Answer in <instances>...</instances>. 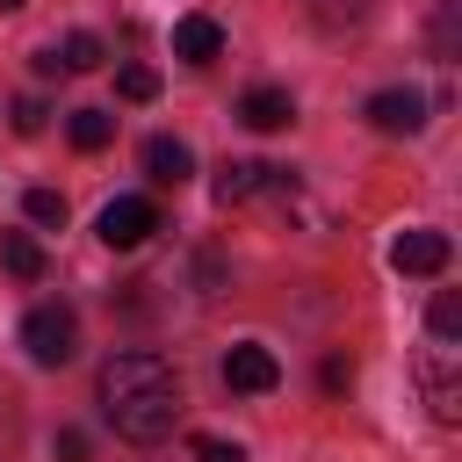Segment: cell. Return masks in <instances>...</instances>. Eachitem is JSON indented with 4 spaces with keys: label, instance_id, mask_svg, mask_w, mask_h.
Instances as JSON below:
<instances>
[{
    "label": "cell",
    "instance_id": "obj_1",
    "mask_svg": "<svg viewBox=\"0 0 462 462\" xmlns=\"http://www.w3.org/2000/svg\"><path fill=\"white\" fill-rule=\"evenodd\" d=\"M180 375L159 361V354H144V346H130V354H116L108 368H101V419L123 433V440H137V448H152V440H166L173 426H180Z\"/></svg>",
    "mask_w": 462,
    "mask_h": 462
},
{
    "label": "cell",
    "instance_id": "obj_2",
    "mask_svg": "<svg viewBox=\"0 0 462 462\" xmlns=\"http://www.w3.org/2000/svg\"><path fill=\"white\" fill-rule=\"evenodd\" d=\"M22 346H29L36 368H65V361L79 354V318H72L65 303H36V310L22 318Z\"/></svg>",
    "mask_w": 462,
    "mask_h": 462
},
{
    "label": "cell",
    "instance_id": "obj_3",
    "mask_svg": "<svg viewBox=\"0 0 462 462\" xmlns=\"http://www.w3.org/2000/svg\"><path fill=\"white\" fill-rule=\"evenodd\" d=\"M152 231H159V202H144V195H116V202L101 209V238H108L116 253L144 245Z\"/></svg>",
    "mask_w": 462,
    "mask_h": 462
},
{
    "label": "cell",
    "instance_id": "obj_4",
    "mask_svg": "<svg viewBox=\"0 0 462 462\" xmlns=\"http://www.w3.org/2000/svg\"><path fill=\"white\" fill-rule=\"evenodd\" d=\"M368 123H375L383 137H419V130H426V94H419V87H383V94L368 101Z\"/></svg>",
    "mask_w": 462,
    "mask_h": 462
},
{
    "label": "cell",
    "instance_id": "obj_5",
    "mask_svg": "<svg viewBox=\"0 0 462 462\" xmlns=\"http://www.w3.org/2000/svg\"><path fill=\"white\" fill-rule=\"evenodd\" d=\"M224 383H231V390H245V397H260V390H274V383H282V361H274L267 346H253V339H245V346H231V354H224Z\"/></svg>",
    "mask_w": 462,
    "mask_h": 462
},
{
    "label": "cell",
    "instance_id": "obj_6",
    "mask_svg": "<svg viewBox=\"0 0 462 462\" xmlns=\"http://www.w3.org/2000/svg\"><path fill=\"white\" fill-rule=\"evenodd\" d=\"M448 253H455L448 231H404V238L390 245V267H397V274H440Z\"/></svg>",
    "mask_w": 462,
    "mask_h": 462
},
{
    "label": "cell",
    "instance_id": "obj_7",
    "mask_svg": "<svg viewBox=\"0 0 462 462\" xmlns=\"http://www.w3.org/2000/svg\"><path fill=\"white\" fill-rule=\"evenodd\" d=\"M217 51H224V29H217L209 14H180V22H173V58H188V65H217Z\"/></svg>",
    "mask_w": 462,
    "mask_h": 462
},
{
    "label": "cell",
    "instance_id": "obj_8",
    "mask_svg": "<svg viewBox=\"0 0 462 462\" xmlns=\"http://www.w3.org/2000/svg\"><path fill=\"white\" fill-rule=\"evenodd\" d=\"M238 123H245V130H289V123H296V101H289L282 87H253V94L238 101Z\"/></svg>",
    "mask_w": 462,
    "mask_h": 462
},
{
    "label": "cell",
    "instance_id": "obj_9",
    "mask_svg": "<svg viewBox=\"0 0 462 462\" xmlns=\"http://www.w3.org/2000/svg\"><path fill=\"white\" fill-rule=\"evenodd\" d=\"M144 173H152L159 188H180V180L195 173V152H188L180 137H144Z\"/></svg>",
    "mask_w": 462,
    "mask_h": 462
},
{
    "label": "cell",
    "instance_id": "obj_10",
    "mask_svg": "<svg viewBox=\"0 0 462 462\" xmlns=\"http://www.w3.org/2000/svg\"><path fill=\"white\" fill-rule=\"evenodd\" d=\"M253 188H267V166H253V159H224V166H217V202H224V209L245 202Z\"/></svg>",
    "mask_w": 462,
    "mask_h": 462
},
{
    "label": "cell",
    "instance_id": "obj_11",
    "mask_svg": "<svg viewBox=\"0 0 462 462\" xmlns=\"http://www.w3.org/2000/svg\"><path fill=\"white\" fill-rule=\"evenodd\" d=\"M0 260H7L14 282H36V274H43V245H36L29 231H7V238H0Z\"/></svg>",
    "mask_w": 462,
    "mask_h": 462
},
{
    "label": "cell",
    "instance_id": "obj_12",
    "mask_svg": "<svg viewBox=\"0 0 462 462\" xmlns=\"http://www.w3.org/2000/svg\"><path fill=\"white\" fill-rule=\"evenodd\" d=\"M65 137H72L79 152H101V144L116 137V123H108V108H72V123H65Z\"/></svg>",
    "mask_w": 462,
    "mask_h": 462
},
{
    "label": "cell",
    "instance_id": "obj_13",
    "mask_svg": "<svg viewBox=\"0 0 462 462\" xmlns=\"http://www.w3.org/2000/svg\"><path fill=\"white\" fill-rule=\"evenodd\" d=\"M426 332H433V346H455V339H462V296H455V289H440V296H433Z\"/></svg>",
    "mask_w": 462,
    "mask_h": 462
},
{
    "label": "cell",
    "instance_id": "obj_14",
    "mask_svg": "<svg viewBox=\"0 0 462 462\" xmlns=\"http://www.w3.org/2000/svg\"><path fill=\"white\" fill-rule=\"evenodd\" d=\"M426 404H433V419H440V426H455V419H462V383H455V375H440V368H426Z\"/></svg>",
    "mask_w": 462,
    "mask_h": 462
},
{
    "label": "cell",
    "instance_id": "obj_15",
    "mask_svg": "<svg viewBox=\"0 0 462 462\" xmlns=\"http://www.w3.org/2000/svg\"><path fill=\"white\" fill-rule=\"evenodd\" d=\"M58 65H65V72H94V65H101V36H94V29H72L65 51H58Z\"/></svg>",
    "mask_w": 462,
    "mask_h": 462
},
{
    "label": "cell",
    "instance_id": "obj_16",
    "mask_svg": "<svg viewBox=\"0 0 462 462\" xmlns=\"http://www.w3.org/2000/svg\"><path fill=\"white\" fill-rule=\"evenodd\" d=\"M22 209H29V224H43V231H51V224H65V195H58V188H29V195H22Z\"/></svg>",
    "mask_w": 462,
    "mask_h": 462
},
{
    "label": "cell",
    "instance_id": "obj_17",
    "mask_svg": "<svg viewBox=\"0 0 462 462\" xmlns=\"http://www.w3.org/2000/svg\"><path fill=\"white\" fill-rule=\"evenodd\" d=\"M116 94H123V101H152V94H159V72H152V65H123V72H116Z\"/></svg>",
    "mask_w": 462,
    "mask_h": 462
},
{
    "label": "cell",
    "instance_id": "obj_18",
    "mask_svg": "<svg viewBox=\"0 0 462 462\" xmlns=\"http://www.w3.org/2000/svg\"><path fill=\"white\" fill-rule=\"evenodd\" d=\"M310 14H318L325 29H354V22L368 14V0H310Z\"/></svg>",
    "mask_w": 462,
    "mask_h": 462
},
{
    "label": "cell",
    "instance_id": "obj_19",
    "mask_svg": "<svg viewBox=\"0 0 462 462\" xmlns=\"http://www.w3.org/2000/svg\"><path fill=\"white\" fill-rule=\"evenodd\" d=\"M195 462H245L238 440H217V433H195Z\"/></svg>",
    "mask_w": 462,
    "mask_h": 462
},
{
    "label": "cell",
    "instance_id": "obj_20",
    "mask_svg": "<svg viewBox=\"0 0 462 462\" xmlns=\"http://www.w3.org/2000/svg\"><path fill=\"white\" fill-rule=\"evenodd\" d=\"M14 130H22V137H36V130H43V101H29V94H22V101H14Z\"/></svg>",
    "mask_w": 462,
    "mask_h": 462
},
{
    "label": "cell",
    "instance_id": "obj_21",
    "mask_svg": "<svg viewBox=\"0 0 462 462\" xmlns=\"http://www.w3.org/2000/svg\"><path fill=\"white\" fill-rule=\"evenodd\" d=\"M325 390H354V361L332 354V361H325Z\"/></svg>",
    "mask_w": 462,
    "mask_h": 462
},
{
    "label": "cell",
    "instance_id": "obj_22",
    "mask_svg": "<svg viewBox=\"0 0 462 462\" xmlns=\"http://www.w3.org/2000/svg\"><path fill=\"white\" fill-rule=\"evenodd\" d=\"M58 462H87V433L65 426V433H58Z\"/></svg>",
    "mask_w": 462,
    "mask_h": 462
},
{
    "label": "cell",
    "instance_id": "obj_23",
    "mask_svg": "<svg viewBox=\"0 0 462 462\" xmlns=\"http://www.w3.org/2000/svg\"><path fill=\"white\" fill-rule=\"evenodd\" d=\"M7 448H14V419H7V397H0V462H7Z\"/></svg>",
    "mask_w": 462,
    "mask_h": 462
},
{
    "label": "cell",
    "instance_id": "obj_24",
    "mask_svg": "<svg viewBox=\"0 0 462 462\" xmlns=\"http://www.w3.org/2000/svg\"><path fill=\"white\" fill-rule=\"evenodd\" d=\"M14 7H29V0H0V14H14Z\"/></svg>",
    "mask_w": 462,
    "mask_h": 462
}]
</instances>
